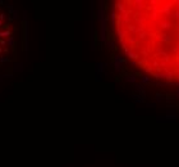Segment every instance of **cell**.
I'll return each mask as SVG.
<instances>
[{"mask_svg":"<svg viewBox=\"0 0 179 167\" xmlns=\"http://www.w3.org/2000/svg\"><path fill=\"white\" fill-rule=\"evenodd\" d=\"M15 55V26L7 7L0 4V64Z\"/></svg>","mask_w":179,"mask_h":167,"instance_id":"7a4b0ae2","label":"cell"},{"mask_svg":"<svg viewBox=\"0 0 179 167\" xmlns=\"http://www.w3.org/2000/svg\"><path fill=\"white\" fill-rule=\"evenodd\" d=\"M111 27L132 66L159 85L179 89V1H115Z\"/></svg>","mask_w":179,"mask_h":167,"instance_id":"6da1fadb","label":"cell"}]
</instances>
